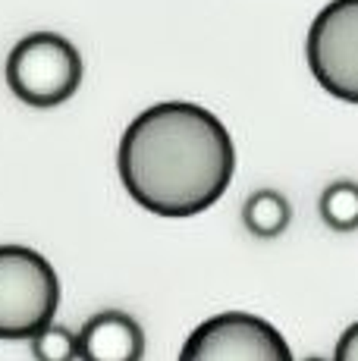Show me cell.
<instances>
[{"instance_id": "52a82bcc", "label": "cell", "mask_w": 358, "mask_h": 361, "mask_svg": "<svg viewBox=\"0 0 358 361\" xmlns=\"http://www.w3.org/2000/svg\"><path fill=\"white\" fill-rule=\"evenodd\" d=\"M289 220H292V207H289L283 192L277 189L252 192L242 207V224L254 239H277L286 233Z\"/></svg>"}, {"instance_id": "7a4b0ae2", "label": "cell", "mask_w": 358, "mask_h": 361, "mask_svg": "<svg viewBox=\"0 0 358 361\" xmlns=\"http://www.w3.org/2000/svg\"><path fill=\"white\" fill-rule=\"evenodd\" d=\"M60 276L29 245H0V339H32L57 317Z\"/></svg>"}, {"instance_id": "5b68a950", "label": "cell", "mask_w": 358, "mask_h": 361, "mask_svg": "<svg viewBox=\"0 0 358 361\" xmlns=\"http://www.w3.org/2000/svg\"><path fill=\"white\" fill-rule=\"evenodd\" d=\"M179 361H295L283 333L249 311H223L202 321L183 343Z\"/></svg>"}, {"instance_id": "8fae6325", "label": "cell", "mask_w": 358, "mask_h": 361, "mask_svg": "<svg viewBox=\"0 0 358 361\" xmlns=\"http://www.w3.org/2000/svg\"><path fill=\"white\" fill-rule=\"evenodd\" d=\"M305 361H323V358H305Z\"/></svg>"}, {"instance_id": "6da1fadb", "label": "cell", "mask_w": 358, "mask_h": 361, "mask_svg": "<svg viewBox=\"0 0 358 361\" xmlns=\"http://www.w3.org/2000/svg\"><path fill=\"white\" fill-rule=\"evenodd\" d=\"M116 166L126 192L144 211L195 217L226 192L236 170V145L208 107L163 101L126 126Z\"/></svg>"}, {"instance_id": "30bf717a", "label": "cell", "mask_w": 358, "mask_h": 361, "mask_svg": "<svg viewBox=\"0 0 358 361\" xmlns=\"http://www.w3.org/2000/svg\"><path fill=\"white\" fill-rule=\"evenodd\" d=\"M333 361H358V321L349 324V327L342 330L340 343H336Z\"/></svg>"}, {"instance_id": "ba28073f", "label": "cell", "mask_w": 358, "mask_h": 361, "mask_svg": "<svg viewBox=\"0 0 358 361\" xmlns=\"http://www.w3.org/2000/svg\"><path fill=\"white\" fill-rule=\"evenodd\" d=\"M321 220L336 233H355L358 230V183L352 179H340L330 183L321 192L318 201Z\"/></svg>"}, {"instance_id": "9c48e42d", "label": "cell", "mask_w": 358, "mask_h": 361, "mask_svg": "<svg viewBox=\"0 0 358 361\" xmlns=\"http://www.w3.org/2000/svg\"><path fill=\"white\" fill-rule=\"evenodd\" d=\"M29 343L35 361H79V336L54 321L41 327Z\"/></svg>"}, {"instance_id": "8992f818", "label": "cell", "mask_w": 358, "mask_h": 361, "mask_svg": "<svg viewBox=\"0 0 358 361\" xmlns=\"http://www.w3.org/2000/svg\"><path fill=\"white\" fill-rule=\"evenodd\" d=\"M79 361H142L144 333L126 311H98L82 324Z\"/></svg>"}, {"instance_id": "3957f363", "label": "cell", "mask_w": 358, "mask_h": 361, "mask_svg": "<svg viewBox=\"0 0 358 361\" xmlns=\"http://www.w3.org/2000/svg\"><path fill=\"white\" fill-rule=\"evenodd\" d=\"M82 57L73 41L54 32L25 35L6 57L10 92L29 107H57L82 85Z\"/></svg>"}, {"instance_id": "277c9868", "label": "cell", "mask_w": 358, "mask_h": 361, "mask_svg": "<svg viewBox=\"0 0 358 361\" xmlns=\"http://www.w3.org/2000/svg\"><path fill=\"white\" fill-rule=\"evenodd\" d=\"M305 57L323 92L358 104V0H330L314 16Z\"/></svg>"}]
</instances>
